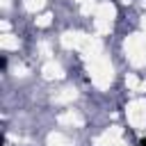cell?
<instances>
[{"label":"cell","mask_w":146,"mask_h":146,"mask_svg":"<svg viewBox=\"0 0 146 146\" xmlns=\"http://www.w3.org/2000/svg\"><path fill=\"white\" fill-rule=\"evenodd\" d=\"M139 146H146V137H141V139H139Z\"/></svg>","instance_id":"1"}]
</instances>
